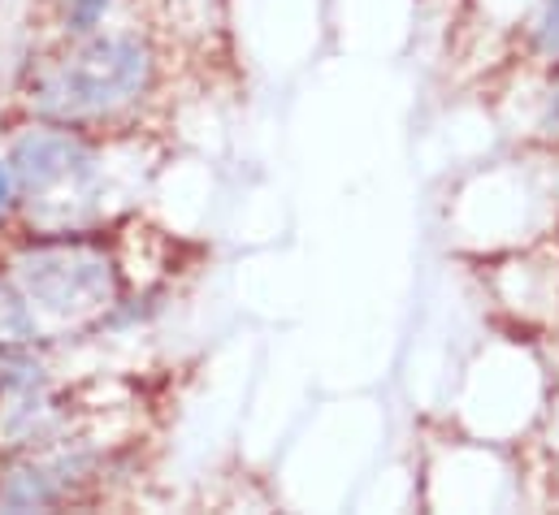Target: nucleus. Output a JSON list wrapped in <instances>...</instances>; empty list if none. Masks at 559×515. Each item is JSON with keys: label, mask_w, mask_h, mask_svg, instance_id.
Here are the masks:
<instances>
[{"label": "nucleus", "mask_w": 559, "mask_h": 515, "mask_svg": "<svg viewBox=\"0 0 559 515\" xmlns=\"http://www.w3.org/2000/svg\"><path fill=\"white\" fill-rule=\"evenodd\" d=\"M516 48L530 70L547 74L559 65V0H534L525 22L516 26Z\"/></svg>", "instance_id": "obj_4"}, {"label": "nucleus", "mask_w": 559, "mask_h": 515, "mask_svg": "<svg viewBox=\"0 0 559 515\" xmlns=\"http://www.w3.org/2000/svg\"><path fill=\"white\" fill-rule=\"evenodd\" d=\"M35 343H44L39 321L22 299V290L0 273V347H35Z\"/></svg>", "instance_id": "obj_5"}, {"label": "nucleus", "mask_w": 559, "mask_h": 515, "mask_svg": "<svg viewBox=\"0 0 559 515\" xmlns=\"http://www.w3.org/2000/svg\"><path fill=\"white\" fill-rule=\"evenodd\" d=\"M525 147L559 156V65L543 74L538 105H534V118H530V130H525Z\"/></svg>", "instance_id": "obj_7"}, {"label": "nucleus", "mask_w": 559, "mask_h": 515, "mask_svg": "<svg viewBox=\"0 0 559 515\" xmlns=\"http://www.w3.org/2000/svg\"><path fill=\"white\" fill-rule=\"evenodd\" d=\"M105 230H35L9 243L4 277L31 303L39 334H83L114 321L127 303V273Z\"/></svg>", "instance_id": "obj_3"}, {"label": "nucleus", "mask_w": 559, "mask_h": 515, "mask_svg": "<svg viewBox=\"0 0 559 515\" xmlns=\"http://www.w3.org/2000/svg\"><path fill=\"white\" fill-rule=\"evenodd\" d=\"M131 130H83L26 118V127L9 139L4 160L13 165L22 195L17 213L31 230H100L118 191L114 156Z\"/></svg>", "instance_id": "obj_2"}, {"label": "nucleus", "mask_w": 559, "mask_h": 515, "mask_svg": "<svg viewBox=\"0 0 559 515\" xmlns=\"http://www.w3.org/2000/svg\"><path fill=\"white\" fill-rule=\"evenodd\" d=\"M165 87V48L143 26L57 39L22 74V109L39 122L131 130Z\"/></svg>", "instance_id": "obj_1"}, {"label": "nucleus", "mask_w": 559, "mask_h": 515, "mask_svg": "<svg viewBox=\"0 0 559 515\" xmlns=\"http://www.w3.org/2000/svg\"><path fill=\"white\" fill-rule=\"evenodd\" d=\"M122 0H57V39H83L114 26Z\"/></svg>", "instance_id": "obj_6"}, {"label": "nucleus", "mask_w": 559, "mask_h": 515, "mask_svg": "<svg viewBox=\"0 0 559 515\" xmlns=\"http://www.w3.org/2000/svg\"><path fill=\"white\" fill-rule=\"evenodd\" d=\"M551 248H556V256H559V221H556V230H551Z\"/></svg>", "instance_id": "obj_9"}, {"label": "nucleus", "mask_w": 559, "mask_h": 515, "mask_svg": "<svg viewBox=\"0 0 559 515\" xmlns=\"http://www.w3.org/2000/svg\"><path fill=\"white\" fill-rule=\"evenodd\" d=\"M22 208V195H17V178H13V165L0 156V230H9V221L17 217Z\"/></svg>", "instance_id": "obj_8"}]
</instances>
